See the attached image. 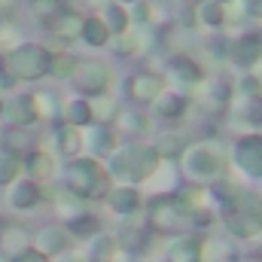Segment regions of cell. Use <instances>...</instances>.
<instances>
[{"mask_svg":"<svg viewBox=\"0 0 262 262\" xmlns=\"http://www.w3.org/2000/svg\"><path fill=\"white\" fill-rule=\"evenodd\" d=\"M192 12H195V25L207 28V31L226 28V9H223V3H216V0H198Z\"/></svg>","mask_w":262,"mask_h":262,"instance_id":"9a60e30c","label":"cell"},{"mask_svg":"<svg viewBox=\"0 0 262 262\" xmlns=\"http://www.w3.org/2000/svg\"><path fill=\"white\" fill-rule=\"evenodd\" d=\"M67 6V0H28V12L43 25L46 18H52L55 12H61Z\"/></svg>","mask_w":262,"mask_h":262,"instance_id":"83f0119b","label":"cell"},{"mask_svg":"<svg viewBox=\"0 0 262 262\" xmlns=\"http://www.w3.org/2000/svg\"><path fill=\"white\" fill-rule=\"evenodd\" d=\"M241 116L253 125H262V95H241Z\"/></svg>","mask_w":262,"mask_h":262,"instance_id":"d6a6232c","label":"cell"},{"mask_svg":"<svg viewBox=\"0 0 262 262\" xmlns=\"http://www.w3.org/2000/svg\"><path fill=\"white\" fill-rule=\"evenodd\" d=\"M34 107H37V119H40V116H58L55 101H52L49 92H37V95H34Z\"/></svg>","mask_w":262,"mask_h":262,"instance_id":"8d00e7d4","label":"cell"},{"mask_svg":"<svg viewBox=\"0 0 262 262\" xmlns=\"http://www.w3.org/2000/svg\"><path fill=\"white\" fill-rule=\"evenodd\" d=\"M232 247H229V241L226 238H210L207 244H201V256L198 259L204 262H232Z\"/></svg>","mask_w":262,"mask_h":262,"instance_id":"d4e9b609","label":"cell"},{"mask_svg":"<svg viewBox=\"0 0 262 262\" xmlns=\"http://www.w3.org/2000/svg\"><path fill=\"white\" fill-rule=\"evenodd\" d=\"M58 149H61V156H79L82 152V131L61 125L58 128Z\"/></svg>","mask_w":262,"mask_h":262,"instance_id":"4316f807","label":"cell"},{"mask_svg":"<svg viewBox=\"0 0 262 262\" xmlns=\"http://www.w3.org/2000/svg\"><path fill=\"white\" fill-rule=\"evenodd\" d=\"M110 31H107V25H104V18L98 15V12H92V15H82V28H79V40L85 43V46H92V49H104V46H110Z\"/></svg>","mask_w":262,"mask_h":262,"instance_id":"5bb4252c","label":"cell"},{"mask_svg":"<svg viewBox=\"0 0 262 262\" xmlns=\"http://www.w3.org/2000/svg\"><path fill=\"white\" fill-rule=\"evenodd\" d=\"M229 201L223 207V216H226V226L232 235H241V238H250L262 232V195L256 192H238L232 189Z\"/></svg>","mask_w":262,"mask_h":262,"instance_id":"277c9868","label":"cell"},{"mask_svg":"<svg viewBox=\"0 0 262 262\" xmlns=\"http://www.w3.org/2000/svg\"><path fill=\"white\" fill-rule=\"evenodd\" d=\"M107 201H110V207L116 210V213H134L137 207H140V195H137V189L134 186H116V189H110L107 192Z\"/></svg>","mask_w":262,"mask_h":262,"instance_id":"d6986e66","label":"cell"},{"mask_svg":"<svg viewBox=\"0 0 262 262\" xmlns=\"http://www.w3.org/2000/svg\"><path fill=\"white\" fill-rule=\"evenodd\" d=\"M92 119H95V113L85 98H73L61 107V122L70 128H85V125H92Z\"/></svg>","mask_w":262,"mask_h":262,"instance_id":"2e32d148","label":"cell"},{"mask_svg":"<svg viewBox=\"0 0 262 262\" xmlns=\"http://www.w3.org/2000/svg\"><path fill=\"white\" fill-rule=\"evenodd\" d=\"M9 201H12V207H18V210L37 207V201H40V186H37L34 180H18V183L12 186V192H9Z\"/></svg>","mask_w":262,"mask_h":262,"instance_id":"44dd1931","label":"cell"},{"mask_svg":"<svg viewBox=\"0 0 262 262\" xmlns=\"http://www.w3.org/2000/svg\"><path fill=\"white\" fill-rule=\"evenodd\" d=\"M101 18H104V25H107V31L116 37V34H122L125 28H131V18H128V9L125 6H119V3H113V0H104V6H101V12H98Z\"/></svg>","mask_w":262,"mask_h":262,"instance_id":"ac0fdd59","label":"cell"},{"mask_svg":"<svg viewBox=\"0 0 262 262\" xmlns=\"http://www.w3.org/2000/svg\"><path fill=\"white\" fill-rule=\"evenodd\" d=\"M223 9H226V25H229V28H238V25L250 21L247 12H244V3H241V0H232V3H226Z\"/></svg>","mask_w":262,"mask_h":262,"instance_id":"d590c367","label":"cell"},{"mask_svg":"<svg viewBox=\"0 0 262 262\" xmlns=\"http://www.w3.org/2000/svg\"><path fill=\"white\" fill-rule=\"evenodd\" d=\"M0 250L9 253V256H21L28 250V235L18 229V226H9L3 235H0Z\"/></svg>","mask_w":262,"mask_h":262,"instance_id":"cb8c5ba5","label":"cell"},{"mask_svg":"<svg viewBox=\"0 0 262 262\" xmlns=\"http://www.w3.org/2000/svg\"><path fill=\"white\" fill-rule=\"evenodd\" d=\"M18 171H21L18 156H12V152H0V186L12 183V180L18 177Z\"/></svg>","mask_w":262,"mask_h":262,"instance_id":"836d02e7","label":"cell"},{"mask_svg":"<svg viewBox=\"0 0 262 262\" xmlns=\"http://www.w3.org/2000/svg\"><path fill=\"white\" fill-rule=\"evenodd\" d=\"M37 247H40V253H58V250H64L67 247V235L58 229V226H49V229L40 232Z\"/></svg>","mask_w":262,"mask_h":262,"instance_id":"484cf974","label":"cell"},{"mask_svg":"<svg viewBox=\"0 0 262 262\" xmlns=\"http://www.w3.org/2000/svg\"><path fill=\"white\" fill-rule=\"evenodd\" d=\"M49 58H52V49L34 40H21L0 55V73L15 82H34L49 76Z\"/></svg>","mask_w":262,"mask_h":262,"instance_id":"6da1fadb","label":"cell"},{"mask_svg":"<svg viewBox=\"0 0 262 262\" xmlns=\"http://www.w3.org/2000/svg\"><path fill=\"white\" fill-rule=\"evenodd\" d=\"M152 149H156L159 159H162V156H165V159H177V156L183 152V140H180V134H171V131H168V134H162V137L152 143Z\"/></svg>","mask_w":262,"mask_h":262,"instance_id":"f546056e","label":"cell"},{"mask_svg":"<svg viewBox=\"0 0 262 262\" xmlns=\"http://www.w3.org/2000/svg\"><path fill=\"white\" fill-rule=\"evenodd\" d=\"M110 131L143 134V131H146V119H143V113H140L137 107H122V110H116V116H113V128Z\"/></svg>","mask_w":262,"mask_h":262,"instance_id":"e0dca14e","label":"cell"},{"mask_svg":"<svg viewBox=\"0 0 262 262\" xmlns=\"http://www.w3.org/2000/svg\"><path fill=\"white\" fill-rule=\"evenodd\" d=\"M235 165L247 177H262V134H244L235 143Z\"/></svg>","mask_w":262,"mask_h":262,"instance_id":"7c38bea8","label":"cell"},{"mask_svg":"<svg viewBox=\"0 0 262 262\" xmlns=\"http://www.w3.org/2000/svg\"><path fill=\"white\" fill-rule=\"evenodd\" d=\"M70 229H73V235H79V238H92V235L98 232V220L89 216V213H79V216L70 220Z\"/></svg>","mask_w":262,"mask_h":262,"instance_id":"e575fe53","label":"cell"},{"mask_svg":"<svg viewBox=\"0 0 262 262\" xmlns=\"http://www.w3.org/2000/svg\"><path fill=\"white\" fill-rule=\"evenodd\" d=\"M67 192H73L76 198H104L110 192V174L107 168L95 159V156H82V159H70V165L64 168Z\"/></svg>","mask_w":262,"mask_h":262,"instance_id":"3957f363","label":"cell"},{"mask_svg":"<svg viewBox=\"0 0 262 262\" xmlns=\"http://www.w3.org/2000/svg\"><path fill=\"white\" fill-rule=\"evenodd\" d=\"M89 149H92V156H110L113 152V131L92 128L89 131Z\"/></svg>","mask_w":262,"mask_h":262,"instance_id":"f1b7e54d","label":"cell"},{"mask_svg":"<svg viewBox=\"0 0 262 262\" xmlns=\"http://www.w3.org/2000/svg\"><path fill=\"white\" fill-rule=\"evenodd\" d=\"M256 262H262V259H256Z\"/></svg>","mask_w":262,"mask_h":262,"instance_id":"ee69618b","label":"cell"},{"mask_svg":"<svg viewBox=\"0 0 262 262\" xmlns=\"http://www.w3.org/2000/svg\"><path fill=\"white\" fill-rule=\"evenodd\" d=\"M216 3H223V6H226V3H232V0H216Z\"/></svg>","mask_w":262,"mask_h":262,"instance_id":"b9f144b4","label":"cell"},{"mask_svg":"<svg viewBox=\"0 0 262 262\" xmlns=\"http://www.w3.org/2000/svg\"><path fill=\"white\" fill-rule=\"evenodd\" d=\"M73 64H76V58H73L70 52H52V58H49V76H55V79H70Z\"/></svg>","mask_w":262,"mask_h":262,"instance_id":"4dcf8cb0","label":"cell"},{"mask_svg":"<svg viewBox=\"0 0 262 262\" xmlns=\"http://www.w3.org/2000/svg\"><path fill=\"white\" fill-rule=\"evenodd\" d=\"M70 82L76 85L79 95L98 98V95H107V89H110V70H107L104 61H92V58L79 61V58H76L73 73H70Z\"/></svg>","mask_w":262,"mask_h":262,"instance_id":"5b68a950","label":"cell"},{"mask_svg":"<svg viewBox=\"0 0 262 262\" xmlns=\"http://www.w3.org/2000/svg\"><path fill=\"white\" fill-rule=\"evenodd\" d=\"M125 92L134 104H152L162 92H165V79L159 73H149V70H140V73H131L125 79Z\"/></svg>","mask_w":262,"mask_h":262,"instance_id":"30bf717a","label":"cell"},{"mask_svg":"<svg viewBox=\"0 0 262 262\" xmlns=\"http://www.w3.org/2000/svg\"><path fill=\"white\" fill-rule=\"evenodd\" d=\"M73 262H79V259H73Z\"/></svg>","mask_w":262,"mask_h":262,"instance_id":"7bdbcfd3","label":"cell"},{"mask_svg":"<svg viewBox=\"0 0 262 262\" xmlns=\"http://www.w3.org/2000/svg\"><path fill=\"white\" fill-rule=\"evenodd\" d=\"M168 73L180 85H201L204 82V67L198 64L195 58H189V55H174L168 61Z\"/></svg>","mask_w":262,"mask_h":262,"instance_id":"4fadbf2b","label":"cell"},{"mask_svg":"<svg viewBox=\"0 0 262 262\" xmlns=\"http://www.w3.org/2000/svg\"><path fill=\"white\" fill-rule=\"evenodd\" d=\"M226 58H232L241 67H256L262 61V34L241 31L235 37H226Z\"/></svg>","mask_w":262,"mask_h":262,"instance_id":"52a82bcc","label":"cell"},{"mask_svg":"<svg viewBox=\"0 0 262 262\" xmlns=\"http://www.w3.org/2000/svg\"><path fill=\"white\" fill-rule=\"evenodd\" d=\"M15 262H46V256H43V253H28V250H25Z\"/></svg>","mask_w":262,"mask_h":262,"instance_id":"ab89813d","label":"cell"},{"mask_svg":"<svg viewBox=\"0 0 262 262\" xmlns=\"http://www.w3.org/2000/svg\"><path fill=\"white\" fill-rule=\"evenodd\" d=\"M152 104H156V113L162 119H180L186 113V98L180 92H162Z\"/></svg>","mask_w":262,"mask_h":262,"instance_id":"ffe728a7","label":"cell"},{"mask_svg":"<svg viewBox=\"0 0 262 262\" xmlns=\"http://www.w3.org/2000/svg\"><path fill=\"white\" fill-rule=\"evenodd\" d=\"M15 3H18V0H0V18H9L12 9H15Z\"/></svg>","mask_w":262,"mask_h":262,"instance_id":"f35d334b","label":"cell"},{"mask_svg":"<svg viewBox=\"0 0 262 262\" xmlns=\"http://www.w3.org/2000/svg\"><path fill=\"white\" fill-rule=\"evenodd\" d=\"M159 168V156L152 149V143H128V146H119L110 152V168L107 174L116 177V180H125V183H140V180H149Z\"/></svg>","mask_w":262,"mask_h":262,"instance_id":"7a4b0ae2","label":"cell"},{"mask_svg":"<svg viewBox=\"0 0 262 262\" xmlns=\"http://www.w3.org/2000/svg\"><path fill=\"white\" fill-rule=\"evenodd\" d=\"M79 28H82V12L73 9V6H64L61 12H55L52 18L43 21V31H46L52 40H61V43L79 40Z\"/></svg>","mask_w":262,"mask_h":262,"instance_id":"9c48e42d","label":"cell"},{"mask_svg":"<svg viewBox=\"0 0 262 262\" xmlns=\"http://www.w3.org/2000/svg\"><path fill=\"white\" fill-rule=\"evenodd\" d=\"M113 3H119V6H131L134 0H113Z\"/></svg>","mask_w":262,"mask_h":262,"instance_id":"60d3db41","label":"cell"},{"mask_svg":"<svg viewBox=\"0 0 262 262\" xmlns=\"http://www.w3.org/2000/svg\"><path fill=\"white\" fill-rule=\"evenodd\" d=\"M28 171H31V180L34 183H43V180H52L55 162H52V156L34 149V152H28Z\"/></svg>","mask_w":262,"mask_h":262,"instance_id":"603a6c76","label":"cell"},{"mask_svg":"<svg viewBox=\"0 0 262 262\" xmlns=\"http://www.w3.org/2000/svg\"><path fill=\"white\" fill-rule=\"evenodd\" d=\"M31 128V125H28ZM28 128H15L6 134V152H12V156H28V152H34V143H37V134Z\"/></svg>","mask_w":262,"mask_h":262,"instance_id":"7402d4cb","label":"cell"},{"mask_svg":"<svg viewBox=\"0 0 262 262\" xmlns=\"http://www.w3.org/2000/svg\"><path fill=\"white\" fill-rule=\"evenodd\" d=\"M241 3H244V12H247V18L262 21V0H241Z\"/></svg>","mask_w":262,"mask_h":262,"instance_id":"74e56055","label":"cell"},{"mask_svg":"<svg viewBox=\"0 0 262 262\" xmlns=\"http://www.w3.org/2000/svg\"><path fill=\"white\" fill-rule=\"evenodd\" d=\"M180 156H183V168H186V174H189V177H198V180L213 177V174L220 171V165H223L220 149H216L213 143H195V146L183 149Z\"/></svg>","mask_w":262,"mask_h":262,"instance_id":"8992f818","label":"cell"},{"mask_svg":"<svg viewBox=\"0 0 262 262\" xmlns=\"http://www.w3.org/2000/svg\"><path fill=\"white\" fill-rule=\"evenodd\" d=\"M183 213H189V201L180 195H165V198H156L149 204V220L159 232H174L180 229V220Z\"/></svg>","mask_w":262,"mask_h":262,"instance_id":"ba28073f","label":"cell"},{"mask_svg":"<svg viewBox=\"0 0 262 262\" xmlns=\"http://www.w3.org/2000/svg\"><path fill=\"white\" fill-rule=\"evenodd\" d=\"M198 256H201V244L195 238H183L180 244L171 247V259L174 262H198Z\"/></svg>","mask_w":262,"mask_h":262,"instance_id":"1f68e13d","label":"cell"},{"mask_svg":"<svg viewBox=\"0 0 262 262\" xmlns=\"http://www.w3.org/2000/svg\"><path fill=\"white\" fill-rule=\"evenodd\" d=\"M0 119H6L12 128H28L37 122V107L34 95H9L0 107Z\"/></svg>","mask_w":262,"mask_h":262,"instance_id":"8fae6325","label":"cell"}]
</instances>
